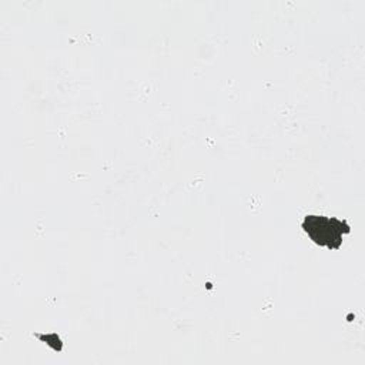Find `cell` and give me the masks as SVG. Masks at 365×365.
I'll return each instance as SVG.
<instances>
[{
  "instance_id": "6da1fadb",
  "label": "cell",
  "mask_w": 365,
  "mask_h": 365,
  "mask_svg": "<svg viewBox=\"0 0 365 365\" xmlns=\"http://www.w3.org/2000/svg\"><path fill=\"white\" fill-rule=\"evenodd\" d=\"M302 228L315 244L328 247L329 250L339 248L342 235L351 231L346 221L324 215H307Z\"/></svg>"
}]
</instances>
